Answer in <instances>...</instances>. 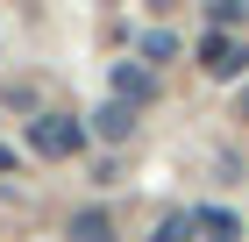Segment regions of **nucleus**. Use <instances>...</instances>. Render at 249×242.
Instances as JSON below:
<instances>
[{
  "instance_id": "nucleus-1",
  "label": "nucleus",
  "mask_w": 249,
  "mask_h": 242,
  "mask_svg": "<svg viewBox=\"0 0 249 242\" xmlns=\"http://www.w3.org/2000/svg\"><path fill=\"white\" fill-rule=\"evenodd\" d=\"M86 121H78V114H36V121H29V149H36V157H50V164H64V157H78V149H86Z\"/></svg>"
},
{
  "instance_id": "nucleus-2",
  "label": "nucleus",
  "mask_w": 249,
  "mask_h": 242,
  "mask_svg": "<svg viewBox=\"0 0 249 242\" xmlns=\"http://www.w3.org/2000/svg\"><path fill=\"white\" fill-rule=\"evenodd\" d=\"M242 64H249L242 36H199V72L207 78H242Z\"/></svg>"
},
{
  "instance_id": "nucleus-3",
  "label": "nucleus",
  "mask_w": 249,
  "mask_h": 242,
  "mask_svg": "<svg viewBox=\"0 0 249 242\" xmlns=\"http://www.w3.org/2000/svg\"><path fill=\"white\" fill-rule=\"evenodd\" d=\"M135 121H142V107H128V100H107V107H93V121H86V129H93L100 143H128V135H135Z\"/></svg>"
},
{
  "instance_id": "nucleus-4",
  "label": "nucleus",
  "mask_w": 249,
  "mask_h": 242,
  "mask_svg": "<svg viewBox=\"0 0 249 242\" xmlns=\"http://www.w3.org/2000/svg\"><path fill=\"white\" fill-rule=\"evenodd\" d=\"M192 235L199 242H242V221L228 206H192Z\"/></svg>"
},
{
  "instance_id": "nucleus-5",
  "label": "nucleus",
  "mask_w": 249,
  "mask_h": 242,
  "mask_svg": "<svg viewBox=\"0 0 249 242\" xmlns=\"http://www.w3.org/2000/svg\"><path fill=\"white\" fill-rule=\"evenodd\" d=\"M150 64H114V100H128V107H150Z\"/></svg>"
},
{
  "instance_id": "nucleus-6",
  "label": "nucleus",
  "mask_w": 249,
  "mask_h": 242,
  "mask_svg": "<svg viewBox=\"0 0 249 242\" xmlns=\"http://www.w3.org/2000/svg\"><path fill=\"white\" fill-rule=\"evenodd\" d=\"M71 242H114V221H107L100 206H86V214L71 221Z\"/></svg>"
},
{
  "instance_id": "nucleus-7",
  "label": "nucleus",
  "mask_w": 249,
  "mask_h": 242,
  "mask_svg": "<svg viewBox=\"0 0 249 242\" xmlns=\"http://www.w3.org/2000/svg\"><path fill=\"white\" fill-rule=\"evenodd\" d=\"M178 57V36L171 29H142V64H171Z\"/></svg>"
},
{
  "instance_id": "nucleus-8",
  "label": "nucleus",
  "mask_w": 249,
  "mask_h": 242,
  "mask_svg": "<svg viewBox=\"0 0 249 242\" xmlns=\"http://www.w3.org/2000/svg\"><path fill=\"white\" fill-rule=\"evenodd\" d=\"M150 242H192V214H164V228Z\"/></svg>"
},
{
  "instance_id": "nucleus-9",
  "label": "nucleus",
  "mask_w": 249,
  "mask_h": 242,
  "mask_svg": "<svg viewBox=\"0 0 249 242\" xmlns=\"http://www.w3.org/2000/svg\"><path fill=\"white\" fill-rule=\"evenodd\" d=\"M213 21H221V29H235V21H249V0H213Z\"/></svg>"
},
{
  "instance_id": "nucleus-10",
  "label": "nucleus",
  "mask_w": 249,
  "mask_h": 242,
  "mask_svg": "<svg viewBox=\"0 0 249 242\" xmlns=\"http://www.w3.org/2000/svg\"><path fill=\"white\" fill-rule=\"evenodd\" d=\"M0 171H15V149H0Z\"/></svg>"
},
{
  "instance_id": "nucleus-11",
  "label": "nucleus",
  "mask_w": 249,
  "mask_h": 242,
  "mask_svg": "<svg viewBox=\"0 0 249 242\" xmlns=\"http://www.w3.org/2000/svg\"><path fill=\"white\" fill-rule=\"evenodd\" d=\"M242 114H249V93H242Z\"/></svg>"
}]
</instances>
